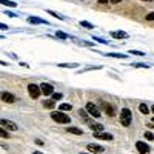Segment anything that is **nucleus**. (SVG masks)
Here are the masks:
<instances>
[{
    "mask_svg": "<svg viewBox=\"0 0 154 154\" xmlns=\"http://www.w3.org/2000/svg\"><path fill=\"white\" fill-rule=\"evenodd\" d=\"M131 122H133V111L130 108H126V106L120 109V125L128 128L131 125Z\"/></svg>",
    "mask_w": 154,
    "mask_h": 154,
    "instance_id": "nucleus-1",
    "label": "nucleus"
},
{
    "mask_svg": "<svg viewBox=\"0 0 154 154\" xmlns=\"http://www.w3.org/2000/svg\"><path fill=\"white\" fill-rule=\"evenodd\" d=\"M51 119L57 123H63V125L71 123V117L68 114H65V111H53L51 112Z\"/></svg>",
    "mask_w": 154,
    "mask_h": 154,
    "instance_id": "nucleus-2",
    "label": "nucleus"
},
{
    "mask_svg": "<svg viewBox=\"0 0 154 154\" xmlns=\"http://www.w3.org/2000/svg\"><path fill=\"white\" fill-rule=\"evenodd\" d=\"M28 94L31 99H38L42 94V89H40V85H35V83H29L28 85Z\"/></svg>",
    "mask_w": 154,
    "mask_h": 154,
    "instance_id": "nucleus-3",
    "label": "nucleus"
},
{
    "mask_svg": "<svg viewBox=\"0 0 154 154\" xmlns=\"http://www.w3.org/2000/svg\"><path fill=\"white\" fill-rule=\"evenodd\" d=\"M88 112H89V116H91V117H96V119H99L100 116H102V112H100V109L93 103V102H88L86 103V108H85Z\"/></svg>",
    "mask_w": 154,
    "mask_h": 154,
    "instance_id": "nucleus-4",
    "label": "nucleus"
},
{
    "mask_svg": "<svg viewBox=\"0 0 154 154\" xmlns=\"http://www.w3.org/2000/svg\"><path fill=\"white\" fill-rule=\"evenodd\" d=\"M100 108L103 109V112L108 116V117H114V116H116L114 106H112L111 103H108V102H103V100H102V102H100Z\"/></svg>",
    "mask_w": 154,
    "mask_h": 154,
    "instance_id": "nucleus-5",
    "label": "nucleus"
},
{
    "mask_svg": "<svg viewBox=\"0 0 154 154\" xmlns=\"http://www.w3.org/2000/svg\"><path fill=\"white\" fill-rule=\"evenodd\" d=\"M0 125H2V128H5V130H8V131H17V130H19L17 123L11 122V120H6V119L0 120Z\"/></svg>",
    "mask_w": 154,
    "mask_h": 154,
    "instance_id": "nucleus-6",
    "label": "nucleus"
},
{
    "mask_svg": "<svg viewBox=\"0 0 154 154\" xmlns=\"http://www.w3.org/2000/svg\"><path fill=\"white\" fill-rule=\"evenodd\" d=\"M40 89H42V94L43 96H53L56 91H54V86L51 85V83H46V82H43V83H40Z\"/></svg>",
    "mask_w": 154,
    "mask_h": 154,
    "instance_id": "nucleus-7",
    "label": "nucleus"
},
{
    "mask_svg": "<svg viewBox=\"0 0 154 154\" xmlns=\"http://www.w3.org/2000/svg\"><path fill=\"white\" fill-rule=\"evenodd\" d=\"M86 151H89L91 154H102V152H105V148L102 146V145L88 143V145H86Z\"/></svg>",
    "mask_w": 154,
    "mask_h": 154,
    "instance_id": "nucleus-8",
    "label": "nucleus"
},
{
    "mask_svg": "<svg viewBox=\"0 0 154 154\" xmlns=\"http://www.w3.org/2000/svg\"><path fill=\"white\" fill-rule=\"evenodd\" d=\"M0 97H2V102H5V103H14V102L17 100V97L14 94H11L8 91H3Z\"/></svg>",
    "mask_w": 154,
    "mask_h": 154,
    "instance_id": "nucleus-9",
    "label": "nucleus"
},
{
    "mask_svg": "<svg viewBox=\"0 0 154 154\" xmlns=\"http://www.w3.org/2000/svg\"><path fill=\"white\" fill-rule=\"evenodd\" d=\"M136 149H137L140 154H148V152H149V146H148L145 142H142V140L136 142Z\"/></svg>",
    "mask_w": 154,
    "mask_h": 154,
    "instance_id": "nucleus-10",
    "label": "nucleus"
},
{
    "mask_svg": "<svg viewBox=\"0 0 154 154\" xmlns=\"http://www.w3.org/2000/svg\"><path fill=\"white\" fill-rule=\"evenodd\" d=\"M94 137H96V139H100V140H108V142L114 139L112 134H109V133H103V131H102V133H94Z\"/></svg>",
    "mask_w": 154,
    "mask_h": 154,
    "instance_id": "nucleus-11",
    "label": "nucleus"
},
{
    "mask_svg": "<svg viewBox=\"0 0 154 154\" xmlns=\"http://www.w3.org/2000/svg\"><path fill=\"white\" fill-rule=\"evenodd\" d=\"M109 34H111L112 38H128V37H130L125 31H111Z\"/></svg>",
    "mask_w": 154,
    "mask_h": 154,
    "instance_id": "nucleus-12",
    "label": "nucleus"
},
{
    "mask_svg": "<svg viewBox=\"0 0 154 154\" xmlns=\"http://www.w3.org/2000/svg\"><path fill=\"white\" fill-rule=\"evenodd\" d=\"M89 123V128L94 131V133H102L103 131V125L102 123H91V122H88Z\"/></svg>",
    "mask_w": 154,
    "mask_h": 154,
    "instance_id": "nucleus-13",
    "label": "nucleus"
},
{
    "mask_svg": "<svg viewBox=\"0 0 154 154\" xmlns=\"http://www.w3.org/2000/svg\"><path fill=\"white\" fill-rule=\"evenodd\" d=\"M28 23H34V25H48L46 20H42L38 17H28Z\"/></svg>",
    "mask_w": 154,
    "mask_h": 154,
    "instance_id": "nucleus-14",
    "label": "nucleus"
},
{
    "mask_svg": "<svg viewBox=\"0 0 154 154\" xmlns=\"http://www.w3.org/2000/svg\"><path fill=\"white\" fill-rule=\"evenodd\" d=\"M66 131L71 133V134H75V136H82V134H83V131L80 130V128H75V126H68Z\"/></svg>",
    "mask_w": 154,
    "mask_h": 154,
    "instance_id": "nucleus-15",
    "label": "nucleus"
},
{
    "mask_svg": "<svg viewBox=\"0 0 154 154\" xmlns=\"http://www.w3.org/2000/svg\"><path fill=\"white\" fill-rule=\"evenodd\" d=\"M105 56L108 57H114V59H126V54H117V53H105Z\"/></svg>",
    "mask_w": 154,
    "mask_h": 154,
    "instance_id": "nucleus-16",
    "label": "nucleus"
},
{
    "mask_svg": "<svg viewBox=\"0 0 154 154\" xmlns=\"http://www.w3.org/2000/svg\"><path fill=\"white\" fill-rule=\"evenodd\" d=\"M46 12H48V14H51L53 17L59 19V20H65V17H63L62 14H59V12H56V11H53V9H46Z\"/></svg>",
    "mask_w": 154,
    "mask_h": 154,
    "instance_id": "nucleus-17",
    "label": "nucleus"
},
{
    "mask_svg": "<svg viewBox=\"0 0 154 154\" xmlns=\"http://www.w3.org/2000/svg\"><path fill=\"white\" fill-rule=\"evenodd\" d=\"M139 111L142 112V114H145V116L149 114V108H148L146 103H140V105H139Z\"/></svg>",
    "mask_w": 154,
    "mask_h": 154,
    "instance_id": "nucleus-18",
    "label": "nucleus"
},
{
    "mask_svg": "<svg viewBox=\"0 0 154 154\" xmlns=\"http://www.w3.org/2000/svg\"><path fill=\"white\" fill-rule=\"evenodd\" d=\"M43 106L48 108V109H53V108L56 106V102H54L53 99H51V100H45V102H43Z\"/></svg>",
    "mask_w": 154,
    "mask_h": 154,
    "instance_id": "nucleus-19",
    "label": "nucleus"
},
{
    "mask_svg": "<svg viewBox=\"0 0 154 154\" xmlns=\"http://www.w3.org/2000/svg\"><path fill=\"white\" fill-rule=\"evenodd\" d=\"M71 109H72L71 103H62V105H59V111H71Z\"/></svg>",
    "mask_w": 154,
    "mask_h": 154,
    "instance_id": "nucleus-20",
    "label": "nucleus"
},
{
    "mask_svg": "<svg viewBox=\"0 0 154 154\" xmlns=\"http://www.w3.org/2000/svg\"><path fill=\"white\" fill-rule=\"evenodd\" d=\"M0 2H2V5L9 6V8H16V6H17V3H16V2H12V0H0Z\"/></svg>",
    "mask_w": 154,
    "mask_h": 154,
    "instance_id": "nucleus-21",
    "label": "nucleus"
},
{
    "mask_svg": "<svg viewBox=\"0 0 154 154\" xmlns=\"http://www.w3.org/2000/svg\"><path fill=\"white\" fill-rule=\"evenodd\" d=\"M59 66L60 68H77V66H79V63H71V65H69V63H59Z\"/></svg>",
    "mask_w": 154,
    "mask_h": 154,
    "instance_id": "nucleus-22",
    "label": "nucleus"
},
{
    "mask_svg": "<svg viewBox=\"0 0 154 154\" xmlns=\"http://www.w3.org/2000/svg\"><path fill=\"white\" fill-rule=\"evenodd\" d=\"M80 25H82L83 28H86V29H93V28H94L93 25L89 23V22H86V20H80Z\"/></svg>",
    "mask_w": 154,
    "mask_h": 154,
    "instance_id": "nucleus-23",
    "label": "nucleus"
},
{
    "mask_svg": "<svg viewBox=\"0 0 154 154\" xmlns=\"http://www.w3.org/2000/svg\"><path fill=\"white\" fill-rule=\"evenodd\" d=\"M79 114H80V117H82L83 120L88 122V114H89V112H88L86 109H79Z\"/></svg>",
    "mask_w": 154,
    "mask_h": 154,
    "instance_id": "nucleus-24",
    "label": "nucleus"
},
{
    "mask_svg": "<svg viewBox=\"0 0 154 154\" xmlns=\"http://www.w3.org/2000/svg\"><path fill=\"white\" fill-rule=\"evenodd\" d=\"M0 136H2V139H9V133L2 126H0Z\"/></svg>",
    "mask_w": 154,
    "mask_h": 154,
    "instance_id": "nucleus-25",
    "label": "nucleus"
},
{
    "mask_svg": "<svg viewBox=\"0 0 154 154\" xmlns=\"http://www.w3.org/2000/svg\"><path fill=\"white\" fill-rule=\"evenodd\" d=\"M56 37L62 38V40H66V38H68V34H65V32H62V31H57V32H56Z\"/></svg>",
    "mask_w": 154,
    "mask_h": 154,
    "instance_id": "nucleus-26",
    "label": "nucleus"
},
{
    "mask_svg": "<svg viewBox=\"0 0 154 154\" xmlns=\"http://www.w3.org/2000/svg\"><path fill=\"white\" fill-rule=\"evenodd\" d=\"M145 139L149 140V142H152V140H154V134L151 131H145Z\"/></svg>",
    "mask_w": 154,
    "mask_h": 154,
    "instance_id": "nucleus-27",
    "label": "nucleus"
},
{
    "mask_svg": "<svg viewBox=\"0 0 154 154\" xmlns=\"http://www.w3.org/2000/svg\"><path fill=\"white\" fill-rule=\"evenodd\" d=\"M51 97H53V100H54V102H57V100H62L63 94H62V93H54V94L51 96Z\"/></svg>",
    "mask_w": 154,
    "mask_h": 154,
    "instance_id": "nucleus-28",
    "label": "nucleus"
},
{
    "mask_svg": "<svg viewBox=\"0 0 154 154\" xmlns=\"http://www.w3.org/2000/svg\"><path fill=\"white\" fill-rule=\"evenodd\" d=\"M145 20H148V22H152V20H154V11H152V12H149V14H146V16H145Z\"/></svg>",
    "mask_w": 154,
    "mask_h": 154,
    "instance_id": "nucleus-29",
    "label": "nucleus"
},
{
    "mask_svg": "<svg viewBox=\"0 0 154 154\" xmlns=\"http://www.w3.org/2000/svg\"><path fill=\"white\" fill-rule=\"evenodd\" d=\"M130 53L134 54V56H145V53H142V51H137V49H131Z\"/></svg>",
    "mask_w": 154,
    "mask_h": 154,
    "instance_id": "nucleus-30",
    "label": "nucleus"
},
{
    "mask_svg": "<svg viewBox=\"0 0 154 154\" xmlns=\"http://www.w3.org/2000/svg\"><path fill=\"white\" fill-rule=\"evenodd\" d=\"M136 68H149V65H145V63H133Z\"/></svg>",
    "mask_w": 154,
    "mask_h": 154,
    "instance_id": "nucleus-31",
    "label": "nucleus"
},
{
    "mask_svg": "<svg viewBox=\"0 0 154 154\" xmlns=\"http://www.w3.org/2000/svg\"><path fill=\"white\" fill-rule=\"evenodd\" d=\"M93 40H96V42H99V43H103V45L108 43L106 40H103V38H100V37H93Z\"/></svg>",
    "mask_w": 154,
    "mask_h": 154,
    "instance_id": "nucleus-32",
    "label": "nucleus"
},
{
    "mask_svg": "<svg viewBox=\"0 0 154 154\" xmlns=\"http://www.w3.org/2000/svg\"><path fill=\"white\" fill-rule=\"evenodd\" d=\"M5 14H6L8 17H17V14H14V12H9V11H6Z\"/></svg>",
    "mask_w": 154,
    "mask_h": 154,
    "instance_id": "nucleus-33",
    "label": "nucleus"
},
{
    "mask_svg": "<svg viewBox=\"0 0 154 154\" xmlns=\"http://www.w3.org/2000/svg\"><path fill=\"white\" fill-rule=\"evenodd\" d=\"M120 2H123V0H109V3H112V5H117Z\"/></svg>",
    "mask_w": 154,
    "mask_h": 154,
    "instance_id": "nucleus-34",
    "label": "nucleus"
},
{
    "mask_svg": "<svg viewBox=\"0 0 154 154\" xmlns=\"http://www.w3.org/2000/svg\"><path fill=\"white\" fill-rule=\"evenodd\" d=\"M108 2H109V0H99V3H100V5H106Z\"/></svg>",
    "mask_w": 154,
    "mask_h": 154,
    "instance_id": "nucleus-35",
    "label": "nucleus"
},
{
    "mask_svg": "<svg viewBox=\"0 0 154 154\" xmlns=\"http://www.w3.org/2000/svg\"><path fill=\"white\" fill-rule=\"evenodd\" d=\"M0 28H2L3 31H5V29H8V26H6V25H5V23H2V25H0Z\"/></svg>",
    "mask_w": 154,
    "mask_h": 154,
    "instance_id": "nucleus-36",
    "label": "nucleus"
},
{
    "mask_svg": "<svg viewBox=\"0 0 154 154\" xmlns=\"http://www.w3.org/2000/svg\"><path fill=\"white\" fill-rule=\"evenodd\" d=\"M35 143H37V145H43V142H42L40 139H37V140H35Z\"/></svg>",
    "mask_w": 154,
    "mask_h": 154,
    "instance_id": "nucleus-37",
    "label": "nucleus"
},
{
    "mask_svg": "<svg viewBox=\"0 0 154 154\" xmlns=\"http://www.w3.org/2000/svg\"><path fill=\"white\" fill-rule=\"evenodd\" d=\"M32 154H43V152H42V151H34Z\"/></svg>",
    "mask_w": 154,
    "mask_h": 154,
    "instance_id": "nucleus-38",
    "label": "nucleus"
},
{
    "mask_svg": "<svg viewBox=\"0 0 154 154\" xmlns=\"http://www.w3.org/2000/svg\"><path fill=\"white\" fill-rule=\"evenodd\" d=\"M151 112H152V114H154V105H152V106H151Z\"/></svg>",
    "mask_w": 154,
    "mask_h": 154,
    "instance_id": "nucleus-39",
    "label": "nucleus"
},
{
    "mask_svg": "<svg viewBox=\"0 0 154 154\" xmlns=\"http://www.w3.org/2000/svg\"><path fill=\"white\" fill-rule=\"evenodd\" d=\"M142 2H154V0H142Z\"/></svg>",
    "mask_w": 154,
    "mask_h": 154,
    "instance_id": "nucleus-40",
    "label": "nucleus"
},
{
    "mask_svg": "<svg viewBox=\"0 0 154 154\" xmlns=\"http://www.w3.org/2000/svg\"><path fill=\"white\" fill-rule=\"evenodd\" d=\"M80 154H88V152H80ZM89 154H91V152H89Z\"/></svg>",
    "mask_w": 154,
    "mask_h": 154,
    "instance_id": "nucleus-41",
    "label": "nucleus"
},
{
    "mask_svg": "<svg viewBox=\"0 0 154 154\" xmlns=\"http://www.w3.org/2000/svg\"><path fill=\"white\" fill-rule=\"evenodd\" d=\"M151 122H152V123H154V117H152V119H151Z\"/></svg>",
    "mask_w": 154,
    "mask_h": 154,
    "instance_id": "nucleus-42",
    "label": "nucleus"
}]
</instances>
